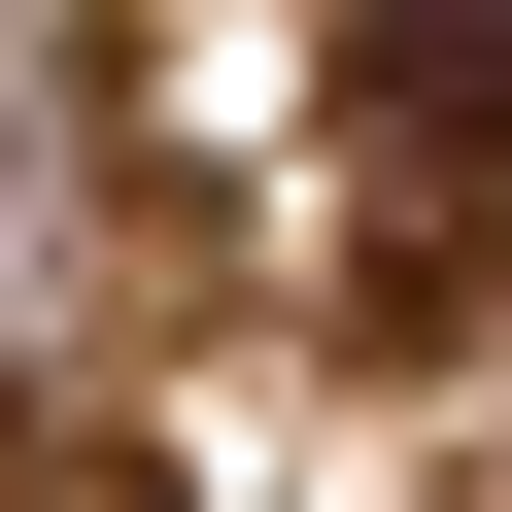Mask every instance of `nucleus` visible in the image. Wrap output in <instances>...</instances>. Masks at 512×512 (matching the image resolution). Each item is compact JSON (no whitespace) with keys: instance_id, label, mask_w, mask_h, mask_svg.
Wrapping results in <instances>:
<instances>
[{"instance_id":"nucleus-1","label":"nucleus","mask_w":512,"mask_h":512,"mask_svg":"<svg viewBox=\"0 0 512 512\" xmlns=\"http://www.w3.org/2000/svg\"><path fill=\"white\" fill-rule=\"evenodd\" d=\"M0 512H137V478H103V444H35V478H0Z\"/></svg>"}]
</instances>
